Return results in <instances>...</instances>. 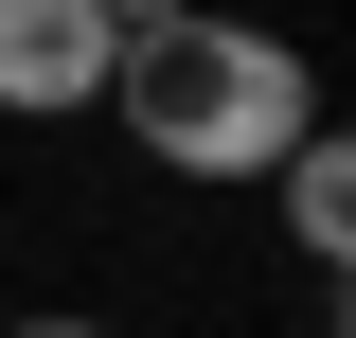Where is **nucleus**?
I'll use <instances>...</instances> for the list:
<instances>
[{
    "label": "nucleus",
    "mask_w": 356,
    "mask_h": 338,
    "mask_svg": "<svg viewBox=\"0 0 356 338\" xmlns=\"http://www.w3.org/2000/svg\"><path fill=\"white\" fill-rule=\"evenodd\" d=\"M107 18L89 0H0V125H72V107H107Z\"/></svg>",
    "instance_id": "2"
},
{
    "label": "nucleus",
    "mask_w": 356,
    "mask_h": 338,
    "mask_svg": "<svg viewBox=\"0 0 356 338\" xmlns=\"http://www.w3.org/2000/svg\"><path fill=\"white\" fill-rule=\"evenodd\" d=\"M107 125H125L161 178H196V196H250V178L321 125V72H303V36L196 0V18H161V36L107 54Z\"/></svg>",
    "instance_id": "1"
},
{
    "label": "nucleus",
    "mask_w": 356,
    "mask_h": 338,
    "mask_svg": "<svg viewBox=\"0 0 356 338\" xmlns=\"http://www.w3.org/2000/svg\"><path fill=\"white\" fill-rule=\"evenodd\" d=\"M267 196H285V250L339 285V267H356V161H339V125H303V143H285V161H267Z\"/></svg>",
    "instance_id": "3"
},
{
    "label": "nucleus",
    "mask_w": 356,
    "mask_h": 338,
    "mask_svg": "<svg viewBox=\"0 0 356 338\" xmlns=\"http://www.w3.org/2000/svg\"><path fill=\"white\" fill-rule=\"evenodd\" d=\"M89 18H107V36H161V18H196V0H89Z\"/></svg>",
    "instance_id": "4"
},
{
    "label": "nucleus",
    "mask_w": 356,
    "mask_h": 338,
    "mask_svg": "<svg viewBox=\"0 0 356 338\" xmlns=\"http://www.w3.org/2000/svg\"><path fill=\"white\" fill-rule=\"evenodd\" d=\"M0 338H125V321H72V303H54V321H0Z\"/></svg>",
    "instance_id": "5"
}]
</instances>
